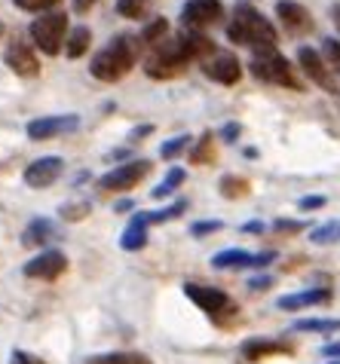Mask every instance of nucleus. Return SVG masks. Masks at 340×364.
I'll return each mask as SVG.
<instances>
[{
	"label": "nucleus",
	"instance_id": "obj_1",
	"mask_svg": "<svg viewBox=\"0 0 340 364\" xmlns=\"http://www.w3.org/2000/svg\"><path fill=\"white\" fill-rule=\"evenodd\" d=\"M215 43L208 40L206 34H196V31H178L172 37H166L163 43H156L147 49L144 55V74L151 80H175L181 77L187 65L193 62H206L208 55L215 53Z\"/></svg>",
	"mask_w": 340,
	"mask_h": 364
},
{
	"label": "nucleus",
	"instance_id": "obj_2",
	"mask_svg": "<svg viewBox=\"0 0 340 364\" xmlns=\"http://www.w3.org/2000/svg\"><path fill=\"white\" fill-rule=\"evenodd\" d=\"M227 40L236 46H248L252 53H264V49H276L279 34L261 9L248 0H239L233 6V18L227 22Z\"/></svg>",
	"mask_w": 340,
	"mask_h": 364
},
{
	"label": "nucleus",
	"instance_id": "obj_3",
	"mask_svg": "<svg viewBox=\"0 0 340 364\" xmlns=\"http://www.w3.org/2000/svg\"><path fill=\"white\" fill-rule=\"evenodd\" d=\"M142 40L132 34H117L105 49H98L95 58L89 62V74L98 83H119L129 70L135 68L138 55H142Z\"/></svg>",
	"mask_w": 340,
	"mask_h": 364
},
{
	"label": "nucleus",
	"instance_id": "obj_4",
	"mask_svg": "<svg viewBox=\"0 0 340 364\" xmlns=\"http://www.w3.org/2000/svg\"><path fill=\"white\" fill-rule=\"evenodd\" d=\"M255 80L270 86H282L292 89V92H304V80L297 77V68L288 62V58L279 53V49H264V53H252V62H248Z\"/></svg>",
	"mask_w": 340,
	"mask_h": 364
},
{
	"label": "nucleus",
	"instance_id": "obj_5",
	"mask_svg": "<svg viewBox=\"0 0 340 364\" xmlns=\"http://www.w3.org/2000/svg\"><path fill=\"white\" fill-rule=\"evenodd\" d=\"M28 34H31V46L40 49L43 55H58L65 49L68 40V16L65 13H43L37 16L31 25H28Z\"/></svg>",
	"mask_w": 340,
	"mask_h": 364
},
{
	"label": "nucleus",
	"instance_id": "obj_6",
	"mask_svg": "<svg viewBox=\"0 0 340 364\" xmlns=\"http://www.w3.org/2000/svg\"><path fill=\"white\" fill-rule=\"evenodd\" d=\"M184 294H187V300H193L196 306L203 309L208 318H215V321L236 318V312H239V306H236L233 300H230V294H227V291H221V288L187 282V285H184Z\"/></svg>",
	"mask_w": 340,
	"mask_h": 364
},
{
	"label": "nucleus",
	"instance_id": "obj_7",
	"mask_svg": "<svg viewBox=\"0 0 340 364\" xmlns=\"http://www.w3.org/2000/svg\"><path fill=\"white\" fill-rule=\"evenodd\" d=\"M151 159H129V163L111 168L107 175L98 178V190L102 193H129V190H135L142 181L151 175Z\"/></svg>",
	"mask_w": 340,
	"mask_h": 364
},
{
	"label": "nucleus",
	"instance_id": "obj_8",
	"mask_svg": "<svg viewBox=\"0 0 340 364\" xmlns=\"http://www.w3.org/2000/svg\"><path fill=\"white\" fill-rule=\"evenodd\" d=\"M224 22V4L221 0H187L181 6V28L184 31L206 34V28H215Z\"/></svg>",
	"mask_w": 340,
	"mask_h": 364
},
{
	"label": "nucleus",
	"instance_id": "obj_9",
	"mask_svg": "<svg viewBox=\"0 0 340 364\" xmlns=\"http://www.w3.org/2000/svg\"><path fill=\"white\" fill-rule=\"evenodd\" d=\"M297 68L304 70V77L309 80V83H316V86H322L328 89V92H340L337 83H334V70L331 65L325 62V55H322V49H313V46H297Z\"/></svg>",
	"mask_w": 340,
	"mask_h": 364
},
{
	"label": "nucleus",
	"instance_id": "obj_10",
	"mask_svg": "<svg viewBox=\"0 0 340 364\" xmlns=\"http://www.w3.org/2000/svg\"><path fill=\"white\" fill-rule=\"evenodd\" d=\"M199 68H203V74L212 80V83H221V86H236L239 80H243V65H239V58L233 53H227V49H215L206 62H199Z\"/></svg>",
	"mask_w": 340,
	"mask_h": 364
},
{
	"label": "nucleus",
	"instance_id": "obj_11",
	"mask_svg": "<svg viewBox=\"0 0 340 364\" xmlns=\"http://www.w3.org/2000/svg\"><path fill=\"white\" fill-rule=\"evenodd\" d=\"M4 65L13 70L16 77H25V80H34L40 77V58L34 53L31 43H25V40H13V43H6L4 49Z\"/></svg>",
	"mask_w": 340,
	"mask_h": 364
},
{
	"label": "nucleus",
	"instance_id": "obj_12",
	"mask_svg": "<svg viewBox=\"0 0 340 364\" xmlns=\"http://www.w3.org/2000/svg\"><path fill=\"white\" fill-rule=\"evenodd\" d=\"M80 129V117L77 114H55V117H37L25 126V132L31 141H49L68 132H77Z\"/></svg>",
	"mask_w": 340,
	"mask_h": 364
},
{
	"label": "nucleus",
	"instance_id": "obj_13",
	"mask_svg": "<svg viewBox=\"0 0 340 364\" xmlns=\"http://www.w3.org/2000/svg\"><path fill=\"white\" fill-rule=\"evenodd\" d=\"M25 279H40V282H55L68 272V257L62 251H40L37 257H31L22 267Z\"/></svg>",
	"mask_w": 340,
	"mask_h": 364
},
{
	"label": "nucleus",
	"instance_id": "obj_14",
	"mask_svg": "<svg viewBox=\"0 0 340 364\" xmlns=\"http://www.w3.org/2000/svg\"><path fill=\"white\" fill-rule=\"evenodd\" d=\"M65 171V159L62 156H40L34 163L25 166V184L34 187V190H46L53 187Z\"/></svg>",
	"mask_w": 340,
	"mask_h": 364
},
{
	"label": "nucleus",
	"instance_id": "obj_15",
	"mask_svg": "<svg viewBox=\"0 0 340 364\" xmlns=\"http://www.w3.org/2000/svg\"><path fill=\"white\" fill-rule=\"evenodd\" d=\"M276 18L282 22L285 31L294 34V37H304V34H309L316 28L309 9L304 4H297V0H279L276 4Z\"/></svg>",
	"mask_w": 340,
	"mask_h": 364
},
{
	"label": "nucleus",
	"instance_id": "obj_16",
	"mask_svg": "<svg viewBox=\"0 0 340 364\" xmlns=\"http://www.w3.org/2000/svg\"><path fill=\"white\" fill-rule=\"evenodd\" d=\"M239 352H243L245 361H264L270 355H288V352H294V346L285 340H273V337H248Z\"/></svg>",
	"mask_w": 340,
	"mask_h": 364
},
{
	"label": "nucleus",
	"instance_id": "obj_17",
	"mask_svg": "<svg viewBox=\"0 0 340 364\" xmlns=\"http://www.w3.org/2000/svg\"><path fill=\"white\" fill-rule=\"evenodd\" d=\"M328 300H331V288H307V291H297V294L279 297L276 306L285 309V312H297V309H307V306H322Z\"/></svg>",
	"mask_w": 340,
	"mask_h": 364
},
{
	"label": "nucleus",
	"instance_id": "obj_18",
	"mask_svg": "<svg viewBox=\"0 0 340 364\" xmlns=\"http://www.w3.org/2000/svg\"><path fill=\"white\" fill-rule=\"evenodd\" d=\"M147 227H151L147 211H135L132 220H129L126 230H123V236H119V248L123 251H142L147 245Z\"/></svg>",
	"mask_w": 340,
	"mask_h": 364
},
{
	"label": "nucleus",
	"instance_id": "obj_19",
	"mask_svg": "<svg viewBox=\"0 0 340 364\" xmlns=\"http://www.w3.org/2000/svg\"><path fill=\"white\" fill-rule=\"evenodd\" d=\"M55 239V224L49 218H34L28 220V227L22 230V245L25 248H40L46 245V242Z\"/></svg>",
	"mask_w": 340,
	"mask_h": 364
},
{
	"label": "nucleus",
	"instance_id": "obj_20",
	"mask_svg": "<svg viewBox=\"0 0 340 364\" xmlns=\"http://www.w3.org/2000/svg\"><path fill=\"white\" fill-rule=\"evenodd\" d=\"M255 255L252 251H243V248H227V251H218L212 257V267L215 269H243V267H252Z\"/></svg>",
	"mask_w": 340,
	"mask_h": 364
},
{
	"label": "nucleus",
	"instance_id": "obj_21",
	"mask_svg": "<svg viewBox=\"0 0 340 364\" xmlns=\"http://www.w3.org/2000/svg\"><path fill=\"white\" fill-rule=\"evenodd\" d=\"M89 46H92V31H89L86 25H77L71 28V34L65 40V55L68 58H83L89 53Z\"/></svg>",
	"mask_w": 340,
	"mask_h": 364
},
{
	"label": "nucleus",
	"instance_id": "obj_22",
	"mask_svg": "<svg viewBox=\"0 0 340 364\" xmlns=\"http://www.w3.org/2000/svg\"><path fill=\"white\" fill-rule=\"evenodd\" d=\"M292 331L297 333H337L340 331V318H297Z\"/></svg>",
	"mask_w": 340,
	"mask_h": 364
},
{
	"label": "nucleus",
	"instance_id": "obj_23",
	"mask_svg": "<svg viewBox=\"0 0 340 364\" xmlns=\"http://www.w3.org/2000/svg\"><path fill=\"white\" fill-rule=\"evenodd\" d=\"M83 364H154L142 352H105V355H92Z\"/></svg>",
	"mask_w": 340,
	"mask_h": 364
},
{
	"label": "nucleus",
	"instance_id": "obj_24",
	"mask_svg": "<svg viewBox=\"0 0 340 364\" xmlns=\"http://www.w3.org/2000/svg\"><path fill=\"white\" fill-rule=\"evenodd\" d=\"M169 37V22L166 18H151L144 28H142V34H138V40H142V46L144 49H151L156 43H163V40Z\"/></svg>",
	"mask_w": 340,
	"mask_h": 364
},
{
	"label": "nucleus",
	"instance_id": "obj_25",
	"mask_svg": "<svg viewBox=\"0 0 340 364\" xmlns=\"http://www.w3.org/2000/svg\"><path fill=\"white\" fill-rule=\"evenodd\" d=\"M215 159V135L212 132H203L196 141V147L190 150V163L193 166H206V163H212Z\"/></svg>",
	"mask_w": 340,
	"mask_h": 364
},
{
	"label": "nucleus",
	"instance_id": "obj_26",
	"mask_svg": "<svg viewBox=\"0 0 340 364\" xmlns=\"http://www.w3.org/2000/svg\"><path fill=\"white\" fill-rule=\"evenodd\" d=\"M218 190H221L224 199H243V196H248L252 184H248L243 175H224L221 184H218Z\"/></svg>",
	"mask_w": 340,
	"mask_h": 364
},
{
	"label": "nucleus",
	"instance_id": "obj_27",
	"mask_svg": "<svg viewBox=\"0 0 340 364\" xmlns=\"http://www.w3.org/2000/svg\"><path fill=\"white\" fill-rule=\"evenodd\" d=\"M184 178H187V171H184V168H169V175L163 178V184H159L156 190H151V196H154V199H169L178 187L184 184Z\"/></svg>",
	"mask_w": 340,
	"mask_h": 364
},
{
	"label": "nucleus",
	"instance_id": "obj_28",
	"mask_svg": "<svg viewBox=\"0 0 340 364\" xmlns=\"http://www.w3.org/2000/svg\"><path fill=\"white\" fill-rule=\"evenodd\" d=\"M89 211H92V202H89V199H77V202H65V205L58 208V215H62V220H71V224H77V220H83Z\"/></svg>",
	"mask_w": 340,
	"mask_h": 364
},
{
	"label": "nucleus",
	"instance_id": "obj_29",
	"mask_svg": "<svg viewBox=\"0 0 340 364\" xmlns=\"http://www.w3.org/2000/svg\"><path fill=\"white\" fill-rule=\"evenodd\" d=\"M337 239H340V220H328V224L309 232V242H316V245H331Z\"/></svg>",
	"mask_w": 340,
	"mask_h": 364
},
{
	"label": "nucleus",
	"instance_id": "obj_30",
	"mask_svg": "<svg viewBox=\"0 0 340 364\" xmlns=\"http://www.w3.org/2000/svg\"><path fill=\"white\" fill-rule=\"evenodd\" d=\"M181 211H187V199H175L172 205H166L159 211H147V218H151V224H166V220H175Z\"/></svg>",
	"mask_w": 340,
	"mask_h": 364
},
{
	"label": "nucleus",
	"instance_id": "obj_31",
	"mask_svg": "<svg viewBox=\"0 0 340 364\" xmlns=\"http://www.w3.org/2000/svg\"><path fill=\"white\" fill-rule=\"evenodd\" d=\"M117 13L123 18H144L147 16V0H117Z\"/></svg>",
	"mask_w": 340,
	"mask_h": 364
},
{
	"label": "nucleus",
	"instance_id": "obj_32",
	"mask_svg": "<svg viewBox=\"0 0 340 364\" xmlns=\"http://www.w3.org/2000/svg\"><path fill=\"white\" fill-rule=\"evenodd\" d=\"M187 147H190V135H175V138H169L166 144L159 147V156H163V159H175V156H181Z\"/></svg>",
	"mask_w": 340,
	"mask_h": 364
},
{
	"label": "nucleus",
	"instance_id": "obj_33",
	"mask_svg": "<svg viewBox=\"0 0 340 364\" xmlns=\"http://www.w3.org/2000/svg\"><path fill=\"white\" fill-rule=\"evenodd\" d=\"M322 55H325V62L331 65L334 74H340V40L325 37V40H322Z\"/></svg>",
	"mask_w": 340,
	"mask_h": 364
},
{
	"label": "nucleus",
	"instance_id": "obj_34",
	"mask_svg": "<svg viewBox=\"0 0 340 364\" xmlns=\"http://www.w3.org/2000/svg\"><path fill=\"white\" fill-rule=\"evenodd\" d=\"M55 4H58V0H13L16 9H25V13H37V16H43L46 9H53Z\"/></svg>",
	"mask_w": 340,
	"mask_h": 364
},
{
	"label": "nucleus",
	"instance_id": "obj_35",
	"mask_svg": "<svg viewBox=\"0 0 340 364\" xmlns=\"http://www.w3.org/2000/svg\"><path fill=\"white\" fill-rule=\"evenodd\" d=\"M221 227H224L221 220H196V224L190 227V236H193V239H203V236H212V232H218Z\"/></svg>",
	"mask_w": 340,
	"mask_h": 364
},
{
	"label": "nucleus",
	"instance_id": "obj_36",
	"mask_svg": "<svg viewBox=\"0 0 340 364\" xmlns=\"http://www.w3.org/2000/svg\"><path fill=\"white\" fill-rule=\"evenodd\" d=\"M304 227H307L304 220H285V218L273 220V230H276V232H288V236H294V232H301Z\"/></svg>",
	"mask_w": 340,
	"mask_h": 364
},
{
	"label": "nucleus",
	"instance_id": "obj_37",
	"mask_svg": "<svg viewBox=\"0 0 340 364\" xmlns=\"http://www.w3.org/2000/svg\"><path fill=\"white\" fill-rule=\"evenodd\" d=\"M9 364H46L40 355H31V352H25V349H16L13 352V358H9Z\"/></svg>",
	"mask_w": 340,
	"mask_h": 364
},
{
	"label": "nucleus",
	"instance_id": "obj_38",
	"mask_svg": "<svg viewBox=\"0 0 340 364\" xmlns=\"http://www.w3.org/2000/svg\"><path fill=\"white\" fill-rule=\"evenodd\" d=\"M239 135H243V126H239V123H227L221 129V141H224V144H236Z\"/></svg>",
	"mask_w": 340,
	"mask_h": 364
},
{
	"label": "nucleus",
	"instance_id": "obj_39",
	"mask_svg": "<svg viewBox=\"0 0 340 364\" xmlns=\"http://www.w3.org/2000/svg\"><path fill=\"white\" fill-rule=\"evenodd\" d=\"M325 196H304V199H297V208L301 211H316V208H325Z\"/></svg>",
	"mask_w": 340,
	"mask_h": 364
},
{
	"label": "nucleus",
	"instance_id": "obj_40",
	"mask_svg": "<svg viewBox=\"0 0 340 364\" xmlns=\"http://www.w3.org/2000/svg\"><path fill=\"white\" fill-rule=\"evenodd\" d=\"M276 260V251H261V255H255V260H252V269H264V267H270Z\"/></svg>",
	"mask_w": 340,
	"mask_h": 364
},
{
	"label": "nucleus",
	"instance_id": "obj_41",
	"mask_svg": "<svg viewBox=\"0 0 340 364\" xmlns=\"http://www.w3.org/2000/svg\"><path fill=\"white\" fill-rule=\"evenodd\" d=\"M154 132V126H138V129H132V132H129V144H138V141H142V138H147V135H151Z\"/></svg>",
	"mask_w": 340,
	"mask_h": 364
},
{
	"label": "nucleus",
	"instance_id": "obj_42",
	"mask_svg": "<svg viewBox=\"0 0 340 364\" xmlns=\"http://www.w3.org/2000/svg\"><path fill=\"white\" fill-rule=\"evenodd\" d=\"M270 285H273V279H270V276H257V279L248 282V288H252L255 294H257V291H267Z\"/></svg>",
	"mask_w": 340,
	"mask_h": 364
},
{
	"label": "nucleus",
	"instance_id": "obj_43",
	"mask_svg": "<svg viewBox=\"0 0 340 364\" xmlns=\"http://www.w3.org/2000/svg\"><path fill=\"white\" fill-rule=\"evenodd\" d=\"M95 4H98V0H74V13L83 16V13H89V9H92Z\"/></svg>",
	"mask_w": 340,
	"mask_h": 364
},
{
	"label": "nucleus",
	"instance_id": "obj_44",
	"mask_svg": "<svg viewBox=\"0 0 340 364\" xmlns=\"http://www.w3.org/2000/svg\"><path fill=\"white\" fill-rule=\"evenodd\" d=\"M322 355H325V358H340V343H325V346H322Z\"/></svg>",
	"mask_w": 340,
	"mask_h": 364
},
{
	"label": "nucleus",
	"instance_id": "obj_45",
	"mask_svg": "<svg viewBox=\"0 0 340 364\" xmlns=\"http://www.w3.org/2000/svg\"><path fill=\"white\" fill-rule=\"evenodd\" d=\"M243 232H264V224L261 220H248V224H243Z\"/></svg>",
	"mask_w": 340,
	"mask_h": 364
},
{
	"label": "nucleus",
	"instance_id": "obj_46",
	"mask_svg": "<svg viewBox=\"0 0 340 364\" xmlns=\"http://www.w3.org/2000/svg\"><path fill=\"white\" fill-rule=\"evenodd\" d=\"M331 22H334L337 34H340V0H337V4H331Z\"/></svg>",
	"mask_w": 340,
	"mask_h": 364
},
{
	"label": "nucleus",
	"instance_id": "obj_47",
	"mask_svg": "<svg viewBox=\"0 0 340 364\" xmlns=\"http://www.w3.org/2000/svg\"><path fill=\"white\" fill-rule=\"evenodd\" d=\"M132 208V199H123V202H117V211H129Z\"/></svg>",
	"mask_w": 340,
	"mask_h": 364
},
{
	"label": "nucleus",
	"instance_id": "obj_48",
	"mask_svg": "<svg viewBox=\"0 0 340 364\" xmlns=\"http://www.w3.org/2000/svg\"><path fill=\"white\" fill-rule=\"evenodd\" d=\"M4 31H6V28H4V22H0V37H4Z\"/></svg>",
	"mask_w": 340,
	"mask_h": 364
},
{
	"label": "nucleus",
	"instance_id": "obj_49",
	"mask_svg": "<svg viewBox=\"0 0 340 364\" xmlns=\"http://www.w3.org/2000/svg\"><path fill=\"white\" fill-rule=\"evenodd\" d=\"M337 101H340V92H337Z\"/></svg>",
	"mask_w": 340,
	"mask_h": 364
},
{
	"label": "nucleus",
	"instance_id": "obj_50",
	"mask_svg": "<svg viewBox=\"0 0 340 364\" xmlns=\"http://www.w3.org/2000/svg\"><path fill=\"white\" fill-rule=\"evenodd\" d=\"M334 364H340V361H334Z\"/></svg>",
	"mask_w": 340,
	"mask_h": 364
}]
</instances>
